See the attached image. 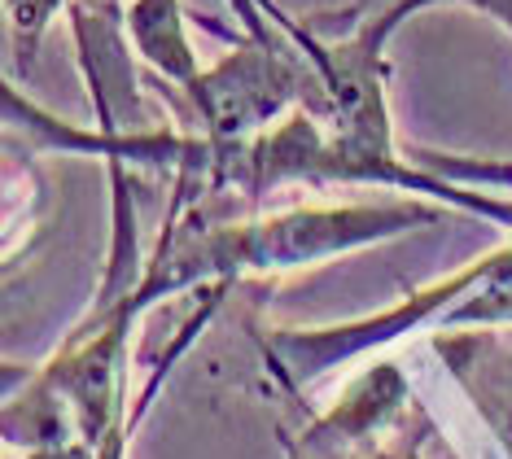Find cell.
I'll list each match as a JSON object with an SVG mask.
<instances>
[{
    "label": "cell",
    "instance_id": "6da1fadb",
    "mask_svg": "<svg viewBox=\"0 0 512 459\" xmlns=\"http://www.w3.org/2000/svg\"><path fill=\"white\" fill-rule=\"evenodd\" d=\"M311 31L289 44L250 40L224 53V62L197 75L189 88L202 136L215 145H250L267 127H276L289 110H298L311 84Z\"/></svg>",
    "mask_w": 512,
    "mask_h": 459
},
{
    "label": "cell",
    "instance_id": "7a4b0ae2",
    "mask_svg": "<svg viewBox=\"0 0 512 459\" xmlns=\"http://www.w3.org/2000/svg\"><path fill=\"white\" fill-rule=\"evenodd\" d=\"M412 403V385L403 381V372L394 363H377L359 381L337 398L329 416H320L316 425L302 433V451L307 455H329V451H351V446L372 442L377 433H386L394 420L403 416V407Z\"/></svg>",
    "mask_w": 512,
    "mask_h": 459
},
{
    "label": "cell",
    "instance_id": "3957f363",
    "mask_svg": "<svg viewBox=\"0 0 512 459\" xmlns=\"http://www.w3.org/2000/svg\"><path fill=\"white\" fill-rule=\"evenodd\" d=\"M434 350L512 455V333H434Z\"/></svg>",
    "mask_w": 512,
    "mask_h": 459
},
{
    "label": "cell",
    "instance_id": "277c9868",
    "mask_svg": "<svg viewBox=\"0 0 512 459\" xmlns=\"http://www.w3.org/2000/svg\"><path fill=\"white\" fill-rule=\"evenodd\" d=\"M127 40L136 44V53H141L162 79H171V84L184 92L202 75L189 27H184L180 0H127Z\"/></svg>",
    "mask_w": 512,
    "mask_h": 459
},
{
    "label": "cell",
    "instance_id": "5b68a950",
    "mask_svg": "<svg viewBox=\"0 0 512 459\" xmlns=\"http://www.w3.org/2000/svg\"><path fill=\"white\" fill-rule=\"evenodd\" d=\"M71 9V0H5V31H9V66L27 75L36 66L40 40L53 27V18Z\"/></svg>",
    "mask_w": 512,
    "mask_h": 459
},
{
    "label": "cell",
    "instance_id": "8992f818",
    "mask_svg": "<svg viewBox=\"0 0 512 459\" xmlns=\"http://www.w3.org/2000/svg\"><path fill=\"white\" fill-rule=\"evenodd\" d=\"M412 162H421L425 171L464 188H512V162L460 158V153H434V149H412Z\"/></svg>",
    "mask_w": 512,
    "mask_h": 459
},
{
    "label": "cell",
    "instance_id": "52a82bcc",
    "mask_svg": "<svg viewBox=\"0 0 512 459\" xmlns=\"http://www.w3.org/2000/svg\"><path fill=\"white\" fill-rule=\"evenodd\" d=\"M429 5H469V9H482L486 18H495L499 27H504L508 35H512V0H390L386 9H381V22H386L390 31H399L407 18L412 14H421V9H429Z\"/></svg>",
    "mask_w": 512,
    "mask_h": 459
},
{
    "label": "cell",
    "instance_id": "ba28073f",
    "mask_svg": "<svg viewBox=\"0 0 512 459\" xmlns=\"http://www.w3.org/2000/svg\"><path fill=\"white\" fill-rule=\"evenodd\" d=\"M346 459H416V446L399 442V446H372V451H359V446H351Z\"/></svg>",
    "mask_w": 512,
    "mask_h": 459
}]
</instances>
